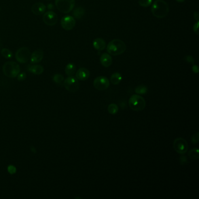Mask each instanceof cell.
Wrapping results in <instances>:
<instances>
[{"mask_svg": "<svg viewBox=\"0 0 199 199\" xmlns=\"http://www.w3.org/2000/svg\"><path fill=\"white\" fill-rule=\"evenodd\" d=\"M169 11V7L165 1L156 0L151 6L152 15L157 18H164L167 16Z\"/></svg>", "mask_w": 199, "mask_h": 199, "instance_id": "1", "label": "cell"}, {"mask_svg": "<svg viewBox=\"0 0 199 199\" xmlns=\"http://www.w3.org/2000/svg\"><path fill=\"white\" fill-rule=\"evenodd\" d=\"M108 53L112 56L123 54L126 50V45L123 41L120 39H113L108 43L106 46Z\"/></svg>", "mask_w": 199, "mask_h": 199, "instance_id": "2", "label": "cell"}, {"mask_svg": "<svg viewBox=\"0 0 199 199\" xmlns=\"http://www.w3.org/2000/svg\"><path fill=\"white\" fill-rule=\"evenodd\" d=\"M20 70L19 65L15 61H7L2 67L4 75L10 78L16 77L20 73Z\"/></svg>", "mask_w": 199, "mask_h": 199, "instance_id": "3", "label": "cell"}, {"mask_svg": "<svg viewBox=\"0 0 199 199\" xmlns=\"http://www.w3.org/2000/svg\"><path fill=\"white\" fill-rule=\"evenodd\" d=\"M130 108L136 112L142 111L146 106L145 99L139 95H133L129 100Z\"/></svg>", "mask_w": 199, "mask_h": 199, "instance_id": "4", "label": "cell"}, {"mask_svg": "<svg viewBox=\"0 0 199 199\" xmlns=\"http://www.w3.org/2000/svg\"><path fill=\"white\" fill-rule=\"evenodd\" d=\"M76 4V0H56L57 9L63 14H68L72 11Z\"/></svg>", "mask_w": 199, "mask_h": 199, "instance_id": "5", "label": "cell"}, {"mask_svg": "<svg viewBox=\"0 0 199 199\" xmlns=\"http://www.w3.org/2000/svg\"><path fill=\"white\" fill-rule=\"evenodd\" d=\"M173 146L174 150L179 154L183 155L188 150V144L182 137H178L174 140Z\"/></svg>", "mask_w": 199, "mask_h": 199, "instance_id": "6", "label": "cell"}, {"mask_svg": "<svg viewBox=\"0 0 199 199\" xmlns=\"http://www.w3.org/2000/svg\"><path fill=\"white\" fill-rule=\"evenodd\" d=\"M65 88L70 92H76L80 88V84L78 79L74 76L68 77L64 81Z\"/></svg>", "mask_w": 199, "mask_h": 199, "instance_id": "7", "label": "cell"}, {"mask_svg": "<svg viewBox=\"0 0 199 199\" xmlns=\"http://www.w3.org/2000/svg\"><path fill=\"white\" fill-rule=\"evenodd\" d=\"M31 52L27 47L19 48L15 53V58L19 63L24 64L27 63L31 57Z\"/></svg>", "mask_w": 199, "mask_h": 199, "instance_id": "8", "label": "cell"}, {"mask_svg": "<svg viewBox=\"0 0 199 199\" xmlns=\"http://www.w3.org/2000/svg\"><path fill=\"white\" fill-rule=\"evenodd\" d=\"M110 85V81L108 78L104 76L97 77L93 81V86L99 91H104L107 89Z\"/></svg>", "mask_w": 199, "mask_h": 199, "instance_id": "9", "label": "cell"}, {"mask_svg": "<svg viewBox=\"0 0 199 199\" xmlns=\"http://www.w3.org/2000/svg\"><path fill=\"white\" fill-rule=\"evenodd\" d=\"M43 21L46 25L53 27L57 23L58 16L54 11H47L43 14Z\"/></svg>", "mask_w": 199, "mask_h": 199, "instance_id": "10", "label": "cell"}, {"mask_svg": "<svg viewBox=\"0 0 199 199\" xmlns=\"http://www.w3.org/2000/svg\"><path fill=\"white\" fill-rule=\"evenodd\" d=\"M76 22L73 16L67 15L62 18L61 26L65 31H71L76 26Z\"/></svg>", "mask_w": 199, "mask_h": 199, "instance_id": "11", "label": "cell"}, {"mask_svg": "<svg viewBox=\"0 0 199 199\" xmlns=\"http://www.w3.org/2000/svg\"><path fill=\"white\" fill-rule=\"evenodd\" d=\"M44 52L42 49H38L33 52L31 55L30 60L33 64L39 63L43 60Z\"/></svg>", "mask_w": 199, "mask_h": 199, "instance_id": "12", "label": "cell"}, {"mask_svg": "<svg viewBox=\"0 0 199 199\" xmlns=\"http://www.w3.org/2000/svg\"><path fill=\"white\" fill-rule=\"evenodd\" d=\"M46 6L42 2H37L33 5L31 11L36 15H41L46 12Z\"/></svg>", "mask_w": 199, "mask_h": 199, "instance_id": "13", "label": "cell"}, {"mask_svg": "<svg viewBox=\"0 0 199 199\" xmlns=\"http://www.w3.org/2000/svg\"><path fill=\"white\" fill-rule=\"evenodd\" d=\"M90 77V71L86 68H80L76 72V77L80 81H86Z\"/></svg>", "mask_w": 199, "mask_h": 199, "instance_id": "14", "label": "cell"}, {"mask_svg": "<svg viewBox=\"0 0 199 199\" xmlns=\"http://www.w3.org/2000/svg\"><path fill=\"white\" fill-rule=\"evenodd\" d=\"M93 46L95 50L99 52L102 51L106 48L105 41L102 38H98L95 39L93 42Z\"/></svg>", "mask_w": 199, "mask_h": 199, "instance_id": "15", "label": "cell"}, {"mask_svg": "<svg viewBox=\"0 0 199 199\" xmlns=\"http://www.w3.org/2000/svg\"><path fill=\"white\" fill-rule=\"evenodd\" d=\"M100 62L104 67H109L112 64V58L108 53H103L100 57Z\"/></svg>", "mask_w": 199, "mask_h": 199, "instance_id": "16", "label": "cell"}, {"mask_svg": "<svg viewBox=\"0 0 199 199\" xmlns=\"http://www.w3.org/2000/svg\"><path fill=\"white\" fill-rule=\"evenodd\" d=\"M28 71L35 75H40L44 71V68L42 65L39 64L29 65L28 67Z\"/></svg>", "mask_w": 199, "mask_h": 199, "instance_id": "17", "label": "cell"}, {"mask_svg": "<svg viewBox=\"0 0 199 199\" xmlns=\"http://www.w3.org/2000/svg\"><path fill=\"white\" fill-rule=\"evenodd\" d=\"M76 71V65L74 63H70L66 65L65 68V74L68 77L73 76Z\"/></svg>", "mask_w": 199, "mask_h": 199, "instance_id": "18", "label": "cell"}, {"mask_svg": "<svg viewBox=\"0 0 199 199\" xmlns=\"http://www.w3.org/2000/svg\"><path fill=\"white\" fill-rule=\"evenodd\" d=\"M85 9L81 6H79L76 8V9L73 11V15L74 18H76L77 19H80L85 15Z\"/></svg>", "mask_w": 199, "mask_h": 199, "instance_id": "19", "label": "cell"}, {"mask_svg": "<svg viewBox=\"0 0 199 199\" xmlns=\"http://www.w3.org/2000/svg\"><path fill=\"white\" fill-rule=\"evenodd\" d=\"M122 80V76L119 73H114L110 77V82L113 85H118Z\"/></svg>", "mask_w": 199, "mask_h": 199, "instance_id": "20", "label": "cell"}, {"mask_svg": "<svg viewBox=\"0 0 199 199\" xmlns=\"http://www.w3.org/2000/svg\"><path fill=\"white\" fill-rule=\"evenodd\" d=\"M188 155L190 158L192 160H198L199 158V149L197 148H192L189 152Z\"/></svg>", "mask_w": 199, "mask_h": 199, "instance_id": "21", "label": "cell"}, {"mask_svg": "<svg viewBox=\"0 0 199 199\" xmlns=\"http://www.w3.org/2000/svg\"><path fill=\"white\" fill-rule=\"evenodd\" d=\"M148 92V88L144 85L137 86L135 89V92L138 95H144Z\"/></svg>", "mask_w": 199, "mask_h": 199, "instance_id": "22", "label": "cell"}, {"mask_svg": "<svg viewBox=\"0 0 199 199\" xmlns=\"http://www.w3.org/2000/svg\"><path fill=\"white\" fill-rule=\"evenodd\" d=\"M108 112L110 114H112V115L116 114L118 112V106L115 103H111L108 106Z\"/></svg>", "mask_w": 199, "mask_h": 199, "instance_id": "23", "label": "cell"}, {"mask_svg": "<svg viewBox=\"0 0 199 199\" xmlns=\"http://www.w3.org/2000/svg\"><path fill=\"white\" fill-rule=\"evenodd\" d=\"M1 53L4 57H5L6 59H11L13 57L12 52L8 48H2L1 51Z\"/></svg>", "mask_w": 199, "mask_h": 199, "instance_id": "24", "label": "cell"}, {"mask_svg": "<svg viewBox=\"0 0 199 199\" xmlns=\"http://www.w3.org/2000/svg\"><path fill=\"white\" fill-rule=\"evenodd\" d=\"M53 80L56 84H61L64 81V78L63 75L60 74H56L53 77Z\"/></svg>", "mask_w": 199, "mask_h": 199, "instance_id": "25", "label": "cell"}, {"mask_svg": "<svg viewBox=\"0 0 199 199\" xmlns=\"http://www.w3.org/2000/svg\"><path fill=\"white\" fill-rule=\"evenodd\" d=\"M139 4L143 7H148L151 6L152 0H139Z\"/></svg>", "mask_w": 199, "mask_h": 199, "instance_id": "26", "label": "cell"}, {"mask_svg": "<svg viewBox=\"0 0 199 199\" xmlns=\"http://www.w3.org/2000/svg\"><path fill=\"white\" fill-rule=\"evenodd\" d=\"M199 132H197L195 134H194L192 137V139H191V141L192 143L194 144H196L197 143H199Z\"/></svg>", "mask_w": 199, "mask_h": 199, "instance_id": "27", "label": "cell"}, {"mask_svg": "<svg viewBox=\"0 0 199 199\" xmlns=\"http://www.w3.org/2000/svg\"><path fill=\"white\" fill-rule=\"evenodd\" d=\"M184 60L186 61V62L190 63V64H193L194 63V61H195V60H194L193 57L192 56H190V55L185 56L184 57Z\"/></svg>", "mask_w": 199, "mask_h": 199, "instance_id": "28", "label": "cell"}, {"mask_svg": "<svg viewBox=\"0 0 199 199\" xmlns=\"http://www.w3.org/2000/svg\"><path fill=\"white\" fill-rule=\"evenodd\" d=\"M18 80L19 81H24L27 78V74L25 73H19L17 76Z\"/></svg>", "mask_w": 199, "mask_h": 199, "instance_id": "29", "label": "cell"}, {"mask_svg": "<svg viewBox=\"0 0 199 199\" xmlns=\"http://www.w3.org/2000/svg\"><path fill=\"white\" fill-rule=\"evenodd\" d=\"M8 171L10 174L15 173L16 171V168L14 165H9L8 167Z\"/></svg>", "mask_w": 199, "mask_h": 199, "instance_id": "30", "label": "cell"}, {"mask_svg": "<svg viewBox=\"0 0 199 199\" xmlns=\"http://www.w3.org/2000/svg\"><path fill=\"white\" fill-rule=\"evenodd\" d=\"M199 21H197L193 25V31L197 35H199Z\"/></svg>", "mask_w": 199, "mask_h": 199, "instance_id": "31", "label": "cell"}, {"mask_svg": "<svg viewBox=\"0 0 199 199\" xmlns=\"http://www.w3.org/2000/svg\"><path fill=\"white\" fill-rule=\"evenodd\" d=\"M188 162V160L186 156H182L180 158V163L181 165H184L186 164Z\"/></svg>", "mask_w": 199, "mask_h": 199, "instance_id": "32", "label": "cell"}, {"mask_svg": "<svg viewBox=\"0 0 199 199\" xmlns=\"http://www.w3.org/2000/svg\"><path fill=\"white\" fill-rule=\"evenodd\" d=\"M192 69L193 72L195 74H197L199 73V67L197 65H193Z\"/></svg>", "mask_w": 199, "mask_h": 199, "instance_id": "33", "label": "cell"}, {"mask_svg": "<svg viewBox=\"0 0 199 199\" xmlns=\"http://www.w3.org/2000/svg\"><path fill=\"white\" fill-rule=\"evenodd\" d=\"M193 16L195 20H196L197 21H199V14L198 12H194L193 14Z\"/></svg>", "mask_w": 199, "mask_h": 199, "instance_id": "34", "label": "cell"}, {"mask_svg": "<svg viewBox=\"0 0 199 199\" xmlns=\"http://www.w3.org/2000/svg\"><path fill=\"white\" fill-rule=\"evenodd\" d=\"M48 10H52V9L54 8V6H53V5L52 4H49L48 6Z\"/></svg>", "mask_w": 199, "mask_h": 199, "instance_id": "35", "label": "cell"}, {"mask_svg": "<svg viewBox=\"0 0 199 199\" xmlns=\"http://www.w3.org/2000/svg\"><path fill=\"white\" fill-rule=\"evenodd\" d=\"M31 151H32V152H34V153H36V148L34 147H31Z\"/></svg>", "mask_w": 199, "mask_h": 199, "instance_id": "36", "label": "cell"}, {"mask_svg": "<svg viewBox=\"0 0 199 199\" xmlns=\"http://www.w3.org/2000/svg\"><path fill=\"white\" fill-rule=\"evenodd\" d=\"M176 1L180 3H182V2H183L184 1H185V0H176Z\"/></svg>", "mask_w": 199, "mask_h": 199, "instance_id": "37", "label": "cell"}]
</instances>
